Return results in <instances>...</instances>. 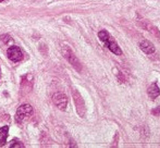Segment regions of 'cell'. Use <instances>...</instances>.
I'll list each match as a JSON object with an SVG mask.
<instances>
[{
  "label": "cell",
  "instance_id": "obj_11",
  "mask_svg": "<svg viewBox=\"0 0 160 148\" xmlns=\"http://www.w3.org/2000/svg\"><path fill=\"white\" fill-rule=\"evenodd\" d=\"M10 147H12V148H18V147L24 148V145L22 144V143L20 142L19 140H17V138H14V140H12V142H11Z\"/></svg>",
  "mask_w": 160,
  "mask_h": 148
},
{
  "label": "cell",
  "instance_id": "obj_1",
  "mask_svg": "<svg viewBox=\"0 0 160 148\" xmlns=\"http://www.w3.org/2000/svg\"><path fill=\"white\" fill-rule=\"evenodd\" d=\"M98 37L111 52H113L114 55H117V56L122 55V50H121V48L119 47V45L112 39V37L110 36V34L106 30H101L100 32L98 33Z\"/></svg>",
  "mask_w": 160,
  "mask_h": 148
},
{
  "label": "cell",
  "instance_id": "obj_12",
  "mask_svg": "<svg viewBox=\"0 0 160 148\" xmlns=\"http://www.w3.org/2000/svg\"><path fill=\"white\" fill-rule=\"evenodd\" d=\"M1 39L3 40L4 42H7V44H8L9 42H12V39H11V37H10V36H8V35H3Z\"/></svg>",
  "mask_w": 160,
  "mask_h": 148
},
{
  "label": "cell",
  "instance_id": "obj_8",
  "mask_svg": "<svg viewBox=\"0 0 160 148\" xmlns=\"http://www.w3.org/2000/svg\"><path fill=\"white\" fill-rule=\"evenodd\" d=\"M160 95V89L157 85V83H154L149 86L148 88V96H149L152 99H156L157 97Z\"/></svg>",
  "mask_w": 160,
  "mask_h": 148
},
{
  "label": "cell",
  "instance_id": "obj_15",
  "mask_svg": "<svg viewBox=\"0 0 160 148\" xmlns=\"http://www.w3.org/2000/svg\"><path fill=\"white\" fill-rule=\"evenodd\" d=\"M2 1H3V0H0V2H2Z\"/></svg>",
  "mask_w": 160,
  "mask_h": 148
},
{
  "label": "cell",
  "instance_id": "obj_14",
  "mask_svg": "<svg viewBox=\"0 0 160 148\" xmlns=\"http://www.w3.org/2000/svg\"><path fill=\"white\" fill-rule=\"evenodd\" d=\"M0 75H1V70H0Z\"/></svg>",
  "mask_w": 160,
  "mask_h": 148
},
{
  "label": "cell",
  "instance_id": "obj_4",
  "mask_svg": "<svg viewBox=\"0 0 160 148\" xmlns=\"http://www.w3.org/2000/svg\"><path fill=\"white\" fill-rule=\"evenodd\" d=\"M72 96H73L74 104H75L76 109H78V113L80 114L81 116H84L85 105H84V100H83L82 96L80 95V93H78L76 89H73V91H72Z\"/></svg>",
  "mask_w": 160,
  "mask_h": 148
},
{
  "label": "cell",
  "instance_id": "obj_7",
  "mask_svg": "<svg viewBox=\"0 0 160 148\" xmlns=\"http://www.w3.org/2000/svg\"><path fill=\"white\" fill-rule=\"evenodd\" d=\"M139 48L143 52H145L146 55H152L155 52V46L148 40H143L139 44Z\"/></svg>",
  "mask_w": 160,
  "mask_h": 148
},
{
  "label": "cell",
  "instance_id": "obj_5",
  "mask_svg": "<svg viewBox=\"0 0 160 148\" xmlns=\"http://www.w3.org/2000/svg\"><path fill=\"white\" fill-rule=\"evenodd\" d=\"M7 55H8L9 59L13 62L21 61L22 58H23V52H22V50L18 46H11L10 48H8Z\"/></svg>",
  "mask_w": 160,
  "mask_h": 148
},
{
  "label": "cell",
  "instance_id": "obj_2",
  "mask_svg": "<svg viewBox=\"0 0 160 148\" xmlns=\"http://www.w3.org/2000/svg\"><path fill=\"white\" fill-rule=\"evenodd\" d=\"M62 55H63V57L68 60V61H69V63H71V66L73 67L76 71H78V72H81V71H82V66H81V62L78 61V59L76 58V56L73 53V51L70 49V47L64 46L63 48H62Z\"/></svg>",
  "mask_w": 160,
  "mask_h": 148
},
{
  "label": "cell",
  "instance_id": "obj_6",
  "mask_svg": "<svg viewBox=\"0 0 160 148\" xmlns=\"http://www.w3.org/2000/svg\"><path fill=\"white\" fill-rule=\"evenodd\" d=\"M52 101L60 110H65L67 105H68V97L62 93H57L53 95Z\"/></svg>",
  "mask_w": 160,
  "mask_h": 148
},
{
  "label": "cell",
  "instance_id": "obj_13",
  "mask_svg": "<svg viewBox=\"0 0 160 148\" xmlns=\"http://www.w3.org/2000/svg\"><path fill=\"white\" fill-rule=\"evenodd\" d=\"M152 113L154 114V116H160V106L157 107V108H155L154 110L152 111Z\"/></svg>",
  "mask_w": 160,
  "mask_h": 148
},
{
  "label": "cell",
  "instance_id": "obj_3",
  "mask_svg": "<svg viewBox=\"0 0 160 148\" xmlns=\"http://www.w3.org/2000/svg\"><path fill=\"white\" fill-rule=\"evenodd\" d=\"M32 113H33V107L31 106V105H28V104L22 105L17 110V113H15V121H17L18 123H22Z\"/></svg>",
  "mask_w": 160,
  "mask_h": 148
},
{
  "label": "cell",
  "instance_id": "obj_10",
  "mask_svg": "<svg viewBox=\"0 0 160 148\" xmlns=\"http://www.w3.org/2000/svg\"><path fill=\"white\" fill-rule=\"evenodd\" d=\"M142 25H143V27H145L147 31H149L152 34H154V35H156V36H160V33H159V31L157 30L155 26H152V24L149 23V22H147V21H142Z\"/></svg>",
  "mask_w": 160,
  "mask_h": 148
},
{
  "label": "cell",
  "instance_id": "obj_9",
  "mask_svg": "<svg viewBox=\"0 0 160 148\" xmlns=\"http://www.w3.org/2000/svg\"><path fill=\"white\" fill-rule=\"evenodd\" d=\"M9 133V126L4 125L0 129V146H3L7 142V137H8Z\"/></svg>",
  "mask_w": 160,
  "mask_h": 148
}]
</instances>
